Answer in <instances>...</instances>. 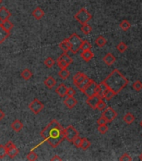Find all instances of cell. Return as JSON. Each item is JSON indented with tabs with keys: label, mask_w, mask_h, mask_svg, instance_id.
Listing matches in <instances>:
<instances>
[{
	"label": "cell",
	"mask_w": 142,
	"mask_h": 161,
	"mask_svg": "<svg viewBox=\"0 0 142 161\" xmlns=\"http://www.w3.org/2000/svg\"><path fill=\"white\" fill-rule=\"evenodd\" d=\"M8 155V150L4 145H0V159L4 158Z\"/></svg>",
	"instance_id": "38"
},
{
	"label": "cell",
	"mask_w": 142,
	"mask_h": 161,
	"mask_svg": "<svg viewBox=\"0 0 142 161\" xmlns=\"http://www.w3.org/2000/svg\"><path fill=\"white\" fill-rule=\"evenodd\" d=\"M124 121L126 122L127 124H131L133 122L135 121V117H134L133 114L128 112V113H126V115H125V117H124Z\"/></svg>",
	"instance_id": "27"
},
{
	"label": "cell",
	"mask_w": 142,
	"mask_h": 161,
	"mask_svg": "<svg viewBox=\"0 0 142 161\" xmlns=\"http://www.w3.org/2000/svg\"><path fill=\"white\" fill-rule=\"evenodd\" d=\"M5 146V148H7V150H9V149H10L11 148H13V147H14L15 145H14V144H13V142L12 141H8L6 143V145H4Z\"/></svg>",
	"instance_id": "47"
},
{
	"label": "cell",
	"mask_w": 142,
	"mask_h": 161,
	"mask_svg": "<svg viewBox=\"0 0 142 161\" xmlns=\"http://www.w3.org/2000/svg\"><path fill=\"white\" fill-rule=\"evenodd\" d=\"M32 76H33L32 72H31L29 69L23 70V71L21 72V76L23 77V79L26 80V81H28V80L30 79V78L32 77Z\"/></svg>",
	"instance_id": "28"
},
{
	"label": "cell",
	"mask_w": 142,
	"mask_h": 161,
	"mask_svg": "<svg viewBox=\"0 0 142 161\" xmlns=\"http://www.w3.org/2000/svg\"><path fill=\"white\" fill-rule=\"evenodd\" d=\"M107 123H108V122H107L106 119L104 118L103 116L97 120V123H98L99 125H105V124H106Z\"/></svg>",
	"instance_id": "46"
},
{
	"label": "cell",
	"mask_w": 142,
	"mask_h": 161,
	"mask_svg": "<svg viewBox=\"0 0 142 161\" xmlns=\"http://www.w3.org/2000/svg\"><path fill=\"white\" fill-rule=\"evenodd\" d=\"M64 133H65V139H67L69 142H72L77 136H79L77 130L71 125L64 129Z\"/></svg>",
	"instance_id": "6"
},
{
	"label": "cell",
	"mask_w": 142,
	"mask_h": 161,
	"mask_svg": "<svg viewBox=\"0 0 142 161\" xmlns=\"http://www.w3.org/2000/svg\"><path fill=\"white\" fill-rule=\"evenodd\" d=\"M64 102H65V106H66L68 108L71 109L73 108H74V106H76V104L78 103V101L74 98V97H67L65 99Z\"/></svg>",
	"instance_id": "11"
},
{
	"label": "cell",
	"mask_w": 142,
	"mask_h": 161,
	"mask_svg": "<svg viewBox=\"0 0 142 161\" xmlns=\"http://www.w3.org/2000/svg\"><path fill=\"white\" fill-rule=\"evenodd\" d=\"M91 49V43L89 42L88 40H83V42L80 46L81 50H87V49Z\"/></svg>",
	"instance_id": "34"
},
{
	"label": "cell",
	"mask_w": 142,
	"mask_h": 161,
	"mask_svg": "<svg viewBox=\"0 0 142 161\" xmlns=\"http://www.w3.org/2000/svg\"><path fill=\"white\" fill-rule=\"evenodd\" d=\"M115 95V93L110 88H107L103 94V98L106 99V100H110Z\"/></svg>",
	"instance_id": "23"
},
{
	"label": "cell",
	"mask_w": 142,
	"mask_h": 161,
	"mask_svg": "<svg viewBox=\"0 0 142 161\" xmlns=\"http://www.w3.org/2000/svg\"><path fill=\"white\" fill-rule=\"evenodd\" d=\"M133 88L136 90V92H140L142 89V82L140 81H136L134 84H133Z\"/></svg>",
	"instance_id": "41"
},
{
	"label": "cell",
	"mask_w": 142,
	"mask_h": 161,
	"mask_svg": "<svg viewBox=\"0 0 142 161\" xmlns=\"http://www.w3.org/2000/svg\"><path fill=\"white\" fill-rule=\"evenodd\" d=\"M95 44L99 47H103L106 44V40L103 36H99L96 39V40H95Z\"/></svg>",
	"instance_id": "32"
},
{
	"label": "cell",
	"mask_w": 142,
	"mask_h": 161,
	"mask_svg": "<svg viewBox=\"0 0 142 161\" xmlns=\"http://www.w3.org/2000/svg\"><path fill=\"white\" fill-rule=\"evenodd\" d=\"M92 30V28L91 26H90L88 24H82V27H81V31L84 33L85 35H88L90 34Z\"/></svg>",
	"instance_id": "33"
},
{
	"label": "cell",
	"mask_w": 142,
	"mask_h": 161,
	"mask_svg": "<svg viewBox=\"0 0 142 161\" xmlns=\"http://www.w3.org/2000/svg\"><path fill=\"white\" fill-rule=\"evenodd\" d=\"M59 47H60V49L64 51V53H67L68 51H69V50H70L71 46L68 39L63 40V41L59 44Z\"/></svg>",
	"instance_id": "17"
},
{
	"label": "cell",
	"mask_w": 142,
	"mask_h": 161,
	"mask_svg": "<svg viewBox=\"0 0 142 161\" xmlns=\"http://www.w3.org/2000/svg\"><path fill=\"white\" fill-rule=\"evenodd\" d=\"M103 60L105 61V63L108 65V66H111L112 64L115 63V57L112 55V54H110V53H108L105 55V56L103 58Z\"/></svg>",
	"instance_id": "19"
},
{
	"label": "cell",
	"mask_w": 142,
	"mask_h": 161,
	"mask_svg": "<svg viewBox=\"0 0 142 161\" xmlns=\"http://www.w3.org/2000/svg\"><path fill=\"white\" fill-rule=\"evenodd\" d=\"M69 43H70V51L73 54H76L78 53V51L80 49V46L83 40H81V38L77 34H73L71 35L70 37L68 39Z\"/></svg>",
	"instance_id": "3"
},
{
	"label": "cell",
	"mask_w": 142,
	"mask_h": 161,
	"mask_svg": "<svg viewBox=\"0 0 142 161\" xmlns=\"http://www.w3.org/2000/svg\"><path fill=\"white\" fill-rule=\"evenodd\" d=\"M44 85L48 87V88H53L55 85H56V81L54 77L52 76H48V78L44 81Z\"/></svg>",
	"instance_id": "21"
},
{
	"label": "cell",
	"mask_w": 142,
	"mask_h": 161,
	"mask_svg": "<svg viewBox=\"0 0 142 161\" xmlns=\"http://www.w3.org/2000/svg\"><path fill=\"white\" fill-rule=\"evenodd\" d=\"M91 18L92 15L84 8H82L80 10H79V12H77V13L74 15V19L81 24H88V22L91 20Z\"/></svg>",
	"instance_id": "4"
},
{
	"label": "cell",
	"mask_w": 142,
	"mask_h": 161,
	"mask_svg": "<svg viewBox=\"0 0 142 161\" xmlns=\"http://www.w3.org/2000/svg\"><path fill=\"white\" fill-rule=\"evenodd\" d=\"M90 146H91V142L89 141L87 138H82L80 148L84 149V150H86L87 148H90Z\"/></svg>",
	"instance_id": "30"
},
{
	"label": "cell",
	"mask_w": 142,
	"mask_h": 161,
	"mask_svg": "<svg viewBox=\"0 0 142 161\" xmlns=\"http://www.w3.org/2000/svg\"><path fill=\"white\" fill-rule=\"evenodd\" d=\"M108 129H109V128L107 127L106 124L99 125V128H98V130H99V132L101 133V134H105V133L108 131Z\"/></svg>",
	"instance_id": "43"
},
{
	"label": "cell",
	"mask_w": 142,
	"mask_h": 161,
	"mask_svg": "<svg viewBox=\"0 0 142 161\" xmlns=\"http://www.w3.org/2000/svg\"><path fill=\"white\" fill-rule=\"evenodd\" d=\"M27 159L30 161H34L38 159V155H36L34 152H30L29 155H27Z\"/></svg>",
	"instance_id": "40"
},
{
	"label": "cell",
	"mask_w": 142,
	"mask_h": 161,
	"mask_svg": "<svg viewBox=\"0 0 142 161\" xmlns=\"http://www.w3.org/2000/svg\"><path fill=\"white\" fill-rule=\"evenodd\" d=\"M41 137L48 141L53 148H56L64 139H65L64 128L57 120H53L40 133Z\"/></svg>",
	"instance_id": "1"
},
{
	"label": "cell",
	"mask_w": 142,
	"mask_h": 161,
	"mask_svg": "<svg viewBox=\"0 0 142 161\" xmlns=\"http://www.w3.org/2000/svg\"><path fill=\"white\" fill-rule=\"evenodd\" d=\"M80 56L85 61H90L93 57H94V54L91 51V49H87V50H83V52L81 53Z\"/></svg>",
	"instance_id": "16"
},
{
	"label": "cell",
	"mask_w": 142,
	"mask_h": 161,
	"mask_svg": "<svg viewBox=\"0 0 142 161\" xmlns=\"http://www.w3.org/2000/svg\"><path fill=\"white\" fill-rule=\"evenodd\" d=\"M106 108V103L104 102L103 100L101 99L100 102H99V103L97 104V107H96V109H98L99 111H101V112H103L105 109Z\"/></svg>",
	"instance_id": "35"
},
{
	"label": "cell",
	"mask_w": 142,
	"mask_h": 161,
	"mask_svg": "<svg viewBox=\"0 0 142 161\" xmlns=\"http://www.w3.org/2000/svg\"><path fill=\"white\" fill-rule=\"evenodd\" d=\"M9 36V32L4 30L0 24V44H2Z\"/></svg>",
	"instance_id": "20"
},
{
	"label": "cell",
	"mask_w": 142,
	"mask_h": 161,
	"mask_svg": "<svg viewBox=\"0 0 142 161\" xmlns=\"http://www.w3.org/2000/svg\"><path fill=\"white\" fill-rule=\"evenodd\" d=\"M100 100H101V98L100 97V96L97 95V94H94V95L88 97V99L86 100V103L91 107V108L96 109L97 104L99 103Z\"/></svg>",
	"instance_id": "9"
},
{
	"label": "cell",
	"mask_w": 142,
	"mask_h": 161,
	"mask_svg": "<svg viewBox=\"0 0 142 161\" xmlns=\"http://www.w3.org/2000/svg\"><path fill=\"white\" fill-rule=\"evenodd\" d=\"M104 82L106 84L108 88L111 89L116 95L128 84V80L119 72L118 70H114L109 76L105 79Z\"/></svg>",
	"instance_id": "2"
},
{
	"label": "cell",
	"mask_w": 142,
	"mask_h": 161,
	"mask_svg": "<svg viewBox=\"0 0 142 161\" xmlns=\"http://www.w3.org/2000/svg\"><path fill=\"white\" fill-rule=\"evenodd\" d=\"M29 108L34 114H39V112L44 109V104L39 101V99L35 98L34 100H33L31 103L29 104Z\"/></svg>",
	"instance_id": "7"
},
{
	"label": "cell",
	"mask_w": 142,
	"mask_h": 161,
	"mask_svg": "<svg viewBox=\"0 0 142 161\" xmlns=\"http://www.w3.org/2000/svg\"><path fill=\"white\" fill-rule=\"evenodd\" d=\"M4 117H5V113H4V112H3L1 109H0V121H1V120H2Z\"/></svg>",
	"instance_id": "49"
},
{
	"label": "cell",
	"mask_w": 142,
	"mask_h": 161,
	"mask_svg": "<svg viewBox=\"0 0 142 161\" xmlns=\"http://www.w3.org/2000/svg\"><path fill=\"white\" fill-rule=\"evenodd\" d=\"M140 160H142V154L140 155Z\"/></svg>",
	"instance_id": "50"
},
{
	"label": "cell",
	"mask_w": 142,
	"mask_h": 161,
	"mask_svg": "<svg viewBox=\"0 0 142 161\" xmlns=\"http://www.w3.org/2000/svg\"><path fill=\"white\" fill-rule=\"evenodd\" d=\"M56 61H57V64H58L59 67L60 69H65V68H67V67L69 66V65H68L65 61H64L63 60L59 59V58H58V60H57Z\"/></svg>",
	"instance_id": "36"
},
{
	"label": "cell",
	"mask_w": 142,
	"mask_h": 161,
	"mask_svg": "<svg viewBox=\"0 0 142 161\" xmlns=\"http://www.w3.org/2000/svg\"><path fill=\"white\" fill-rule=\"evenodd\" d=\"M108 88V86H106V84L104 82H102L101 83H100L98 85V88H97V95L100 96V97L101 99H103V94L105 91Z\"/></svg>",
	"instance_id": "15"
},
{
	"label": "cell",
	"mask_w": 142,
	"mask_h": 161,
	"mask_svg": "<svg viewBox=\"0 0 142 161\" xmlns=\"http://www.w3.org/2000/svg\"><path fill=\"white\" fill-rule=\"evenodd\" d=\"M81 140H82V138H81L80 136H77V137L72 141V143L74 144V146H76L77 148H80V144H81Z\"/></svg>",
	"instance_id": "42"
},
{
	"label": "cell",
	"mask_w": 142,
	"mask_h": 161,
	"mask_svg": "<svg viewBox=\"0 0 142 161\" xmlns=\"http://www.w3.org/2000/svg\"><path fill=\"white\" fill-rule=\"evenodd\" d=\"M18 154H19V149L16 148V146H14V147H13V148H11L10 149L8 150V155H9V157L10 159H13L16 155H18Z\"/></svg>",
	"instance_id": "25"
},
{
	"label": "cell",
	"mask_w": 142,
	"mask_h": 161,
	"mask_svg": "<svg viewBox=\"0 0 142 161\" xmlns=\"http://www.w3.org/2000/svg\"><path fill=\"white\" fill-rule=\"evenodd\" d=\"M51 160L52 161H54V160H58V161H60V160H62V158H60V157H59V155H55V156H54V157H53V158L51 159Z\"/></svg>",
	"instance_id": "48"
},
{
	"label": "cell",
	"mask_w": 142,
	"mask_h": 161,
	"mask_svg": "<svg viewBox=\"0 0 142 161\" xmlns=\"http://www.w3.org/2000/svg\"><path fill=\"white\" fill-rule=\"evenodd\" d=\"M119 26H120V28L122 29L123 30H125V31H126V30H128L130 28V23L128 20H123V21H121V23H120V24H119Z\"/></svg>",
	"instance_id": "31"
},
{
	"label": "cell",
	"mask_w": 142,
	"mask_h": 161,
	"mask_svg": "<svg viewBox=\"0 0 142 161\" xmlns=\"http://www.w3.org/2000/svg\"><path fill=\"white\" fill-rule=\"evenodd\" d=\"M2 2H3V0H0V4L2 3Z\"/></svg>",
	"instance_id": "51"
},
{
	"label": "cell",
	"mask_w": 142,
	"mask_h": 161,
	"mask_svg": "<svg viewBox=\"0 0 142 161\" xmlns=\"http://www.w3.org/2000/svg\"><path fill=\"white\" fill-rule=\"evenodd\" d=\"M59 59L63 60L64 61H65V62L67 63L68 65H70L71 63L73 62V60H72V58H71L70 56H69L67 53H64V54H62L61 56L59 57Z\"/></svg>",
	"instance_id": "29"
},
{
	"label": "cell",
	"mask_w": 142,
	"mask_h": 161,
	"mask_svg": "<svg viewBox=\"0 0 142 161\" xmlns=\"http://www.w3.org/2000/svg\"><path fill=\"white\" fill-rule=\"evenodd\" d=\"M140 126H141V127H142V121L140 122Z\"/></svg>",
	"instance_id": "52"
},
{
	"label": "cell",
	"mask_w": 142,
	"mask_h": 161,
	"mask_svg": "<svg viewBox=\"0 0 142 161\" xmlns=\"http://www.w3.org/2000/svg\"><path fill=\"white\" fill-rule=\"evenodd\" d=\"M1 25L3 26V28L4 30H6L7 31H9V32H10V31L12 30V29L13 28V23H12L11 21H9V20H4V21H3V22L1 23Z\"/></svg>",
	"instance_id": "22"
},
{
	"label": "cell",
	"mask_w": 142,
	"mask_h": 161,
	"mask_svg": "<svg viewBox=\"0 0 142 161\" xmlns=\"http://www.w3.org/2000/svg\"><path fill=\"white\" fill-rule=\"evenodd\" d=\"M91 79H90L88 76H86V77H85V78H84V79L83 80V81H82V82H81L80 83V84L77 86V87L80 89V90L81 92H82V91H83V90L84 89V87H85V86H87L88 84L90 83V82H91Z\"/></svg>",
	"instance_id": "24"
},
{
	"label": "cell",
	"mask_w": 142,
	"mask_h": 161,
	"mask_svg": "<svg viewBox=\"0 0 142 161\" xmlns=\"http://www.w3.org/2000/svg\"><path fill=\"white\" fill-rule=\"evenodd\" d=\"M32 15L35 18L36 20H41L43 17L44 16V10L41 8L38 7L33 11Z\"/></svg>",
	"instance_id": "14"
},
{
	"label": "cell",
	"mask_w": 142,
	"mask_h": 161,
	"mask_svg": "<svg viewBox=\"0 0 142 161\" xmlns=\"http://www.w3.org/2000/svg\"><path fill=\"white\" fill-rule=\"evenodd\" d=\"M116 48H117V49L119 50V52L123 53V52H125L126 49H127V46H126V44H125L124 42H120L119 45L117 46Z\"/></svg>",
	"instance_id": "39"
},
{
	"label": "cell",
	"mask_w": 142,
	"mask_h": 161,
	"mask_svg": "<svg viewBox=\"0 0 142 161\" xmlns=\"http://www.w3.org/2000/svg\"><path fill=\"white\" fill-rule=\"evenodd\" d=\"M97 88H98V84L94 81L91 80L90 83L84 87V89L82 92H84V95L87 96L88 97H91V96L96 94Z\"/></svg>",
	"instance_id": "5"
},
{
	"label": "cell",
	"mask_w": 142,
	"mask_h": 161,
	"mask_svg": "<svg viewBox=\"0 0 142 161\" xmlns=\"http://www.w3.org/2000/svg\"><path fill=\"white\" fill-rule=\"evenodd\" d=\"M69 75H70V72H69L66 68H65V69H61L59 71V77L64 80L67 79L69 76Z\"/></svg>",
	"instance_id": "26"
},
{
	"label": "cell",
	"mask_w": 142,
	"mask_h": 161,
	"mask_svg": "<svg viewBox=\"0 0 142 161\" xmlns=\"http://www.w3.org/2000/svg\"><path fill=\"white\" fill-rule=\"evenodd\" d=\"M55 64V60L52 59L51 57H48L47 59L45 60V61H44V65H45L48 68H50V67H52V66H54Z\"/></svg>",
	"instance_id": "37"
},
{
	"label": "cell",
	"mask_w": 142,
	"mask_h": 161,
	"mask_svg": "<svg viewBox=\"0 0 142 161\" xmlns=\"http://www.w3.org/2000/svg\"><path fill=\"white\" fill-rule=\"evenodd\" d=\"M86 75L84 74V73H81V72H78L76 73L74 76H73V82H74V84L76 86H77L86 77Z\"/></svg>",
	"instance_id": "12"
},
{
	"label": "cell",
	"mask_w": 142,
	"mask_h": 161,
	"mask_svg": "<svg viewBox=\"0 0 142 161\" xmlns=\"http://www.w3.org/2000/svg\"><path fill=\"white\" fill-rule=\"evenodd\" d=\"M66 95H67V97H74V95H75V90L74 88H72V87H69L67 89Z\"/></svg>",
	"instance_id": "45"
},
{
	"label": "cell",
	"mask_w": 142,
	"mask_h": 161,
	"mask_svg": "<svg viewBox=\"0 0 142 161\" xmlns=\"http://www.w3.org/2000/svg\"><path fill=\"white\" fill-rule=\"evenodd\" d=\"M119 160L121 161H131L132 160V158L128 154H124V155L119 158Z\"/></svg>",
	"instance_id": "44"
},
{
	"label": "cell",
	"mask_w": 142,
	"mask_h": 161,
	"mask_svg": "<svg viewBox=\"0 0 142 161\" xmlns=\"http://www.w3.org/2000/svg\"><path fill=\"white\" fill-rule=\"evenodd\" d=\"M67 89H68V87H67L65 84H59L55 91H56V93H57L60 97H65V96L66 95Z\"/></svg>",
	"instance_id": "13"
},
{
	"label": "cell",
	"mask_w": 142,
	"mask_h": 161,
	"mask_svg": "<svg viewBox=\"0 0 142 161\" xmlns=\"http://www.w3.org/2000/svg\"><path fill=\"white\" fill-rule=\"evenodd\" d=\"M102 116H103L105 119H106L108 123H110V122L113 121L114 119L116 118L117 113L113 108H106L103 111Z\"/></svg>",
	"instance_id": "8"
},
{
	"label": "cell",
	"mask_w": 142,
	"mask_h": 161,
	"mask_svg": "<svg viewBox=\"0 0 142 161\" xmlns=\"http://www.w3.org/2000/svg\"><path fill=\"white\" fill-rule=\"evenodd\" d=\"M11 13L5 7H1L0 8V21H4V20H9L11 17Z\"/></svg>",
	"instance_id": "10"
},
{
	"label": "cell",
	"mask_w": 142,
	"mask_h": 161,
	"mask_svg": "<svg viewBox=\"0 0 142 161\" xmlns=\"http://www.w3.org/2000/svg\"><path fill=\"white\" fill-rule=\"evenodd\" d=\"M23 123H21V121L18 120V119L14 120V121L12 123V124H11V128H12V129H13V131L15 132L21 131L22 128H23Z\"/></svg>",
	"instance_id": "18"
}]
</instances>
